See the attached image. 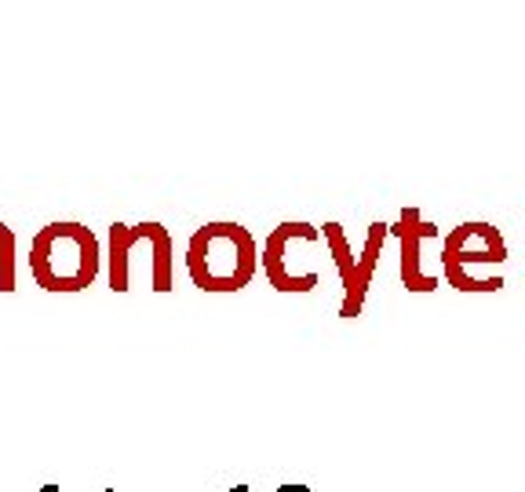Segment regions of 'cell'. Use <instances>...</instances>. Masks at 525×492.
I'll use <instances>...</instances> for the list:
<instances>
[{"mask_svg":"<svg viewBox=\"0 0 525 492\" xmlns=\"http://www.w3.org/2000/svg\"><path fill=\"white\" fill-rule=\"evenodd\" d=\"M103 245L84 223H48L30 241V274L44 292L73 296L95 285Z\"/></svg>","mask_w":525,"mask_h":492,"instance_id":"6da1fadb","label":"cell"},{"mask_svg":"<svg viewBox=\"0 0 525 492\" xmlns=\"http://www.w3.org/2000/svg\"><path fill=\"white\" fill-rule=\"evenodd\" d=\"M259 245L241 223H205L186 241V274L201 292L230 296L256 277Z\"/></svg>","mask_w":525,"mask_h":492,"instance_id":"7a4b0ae2","label":"cell"},{"mask_svg":"<svg viewBox=\"0 0 525 492\" xmlns=\"http://www.w3.org/2000/svg\"><path fill=\"white\" fill-rule=\"evenodd\" d=\"M175 245L168 226L161 223H114L106 234V281L117 296L132 292L139 277L154 292H172L175 288Z\"/></svg>","mask_w":525,"mask_h":492,"instance_id":"3957f363","label":"cell"},{"mask_svg":"<svg viewBox=\"0 0 525 492\" xmlns=\"http://www.w3.org/2000/svg\"><path fill=\"white\" fill-rule=\"evenodd\" d=\"M507 259V245L500 230L493 223H460L453 226L449 234L442 237V274L445 281L460 292H500L504 288V277L489 274L478 277L474 267H489V263H504Z\"/></svg>","mask_w":525,"mask_h":492,"instance_id":"277c9868","label":"cell"},{"mask_svg":"<svg viewBox=\"0 0 525 492\" xmlns=\"http://www.w3.org/2000/svg\"><path fill=\"white\" fill-rule=\"evenodd\" d=\"M321 230L310 223H281L274 226V234L263 241V274L278 292L285 296H303L314 292L321 281V274H299L296 259L303 245H318Z\"/></svg>","mask_w":525,"mask_h":492,"instance_id":"5b68a950","label":"cell"},{"mask_svg":"<svg viewBox=\"0 0 525 492\" xmlns=\"http://www.w3.org/2000/svg\"><path fill=\"white\" fill-rule=\"evenodd\" d=\"M391 234L402 241V285L416 296L423 292H434L438 288V277L423 270V245L427 241H442L438 234V223H427V219L416 212V208H405L398 223L391 226Z\"/></svg>","mask_w":525,"mask_h":492,"instance_id":"8992f818","label":"cell"},{"mask_svg":"<svg viewBox=\"0 0 525 492\" xmlns=\"http://www.w3.org/2000/svg\"><path fill=\"white\" fill-rule=\"evenodd\" d=\"M391 234L387 223H369V234H365V248L361 256L354 259V274H350L347 288H343V303H340V318H358L361 307H365V296H369L372 274H376V263H380L383 241Z\"/></svg>","mask_w":525,"mask_h":492,"instance_id":"52a82bcc","label":"cell"},{"mask_svg":"<svg viewBox=\"0 0 525 492\" xmlns=\"http://www.w3.org/2000/svg\"><path fill=\"white\" fill-rule=\"evenodd\" d=\"M321 237H325V245H329V252H332V263H336V270H340V281H343V288H347V281H350V274H354V252H350V241H347V234H343V226L340 223H325L321 226Z\"/></svg>","mask_w":525,"mask_h":492,"instance_id":"ba28073f","label":"cell"},{"mask_svg":"<svg viewBox=\"0 0 525 492\" xmlns=\"http://www.w3.org/2000/svg\"><path fill=\"white\" fill-rule=\"evenodd\" d=\"M15 281H19V267H15V234H11L8 223H0V292L8 296L15 292Z\"/></svg>","mask_w":525,"mask_h":492,"instance_id":"9c48e42d","label":"cell"},{"mask_svg":"<svg viewBox=\"0 0 525 492\" xmlns=\"http://www.w3.org/2000/svg\"><path fill=\"white\" fill-rule=\"evenodd\" d=\"M274 492H310L307 485H281V489H274Z\"/></svg>","mask_w":525,"mask_h":492,"instance_id":"30bf717a","label":"cell"},{"mask_svg":"<svg viewBox=\"0 0 525 492\" xmlns=\"http://www.w3.org/2000/svg\"><path fill=\"white\" fill-rule=\"evenodd\" d=\"M230 492H252V489H248V485H234Z\"/></svg>","mask_w":525,"mask_h":492,"instance_id":"8fae6325","label":"cell"},{"mask_svg":"<svg viewBox=\"0 0 525 492\" xmlns=\"http://www.w3.org/2000/svg\"><path fill=\"white\" fill-rule=\"evenodd\" d=\"M41 492H59V485H44V489Z\"/></svg>","mask_w":525,"mask_h":492,"instance_id":"7c38bea8","label":"cell"}]
</instances>
